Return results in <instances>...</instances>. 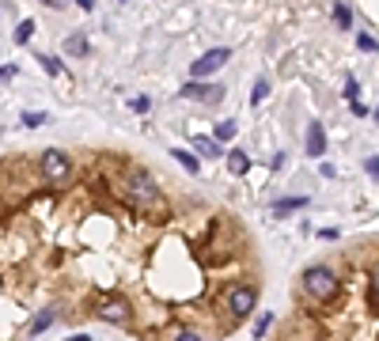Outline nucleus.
<instances>
[{
    "instance_id": "f03ea898",
    "label": "nucleus",
    "mask_w": 379,
    "mask_h": 341,
    "mask_svg": "<svg viewBox=\"0 0 379 341\" xmlns=\"http://www.w3.org/2000/svg\"><path fill=\"white\" fill-rule=\"evenodd\" d=\"M303 288H308V296L311 300H319V303H330L338 296V277L326 270V265H311V270H303Z\"/></svg>"
},
{
    "instance_id": "aec40b11",
    "label": "nucleus",
    "mask_w": 379,
    "mask_h": 341,
    "mask_svg": "<svg viewBox=\"0 0 379 341\" xmlns=\"http://www.w3.org/2000/svg\"><path fill=\"white\" fill-rule=\"evenodd\" d=\"M357 46H360L364 53H375V50H379V42L372 39V34H360V39H357Z\"/></svg>"
},
{
    "instance_id": "cd10ccee",
    "label": "nucleus",
    "mask_w": 379,
    "mask_h": 341,
    "mask_svg": "<svg viewBox=\"0 0 379 341\" xmlns=\"http://www.w3.org/2000/svg\"><path fill=\"white\" fill-rule=\"evenodd\" d=\"M174 341H201V337H198V334H193V330H182V334H179V337H174Z\"/></svg>"
},
{
    "instance_id": "412c9836",
    "label": "nucleus",
    "mask_w": 379,
    "mask_h": 341,
    "mask_svg": "<svg viewBox=\"0 0 379 341\" xmlns=\"http://www.w3.org/2000/svg\"><path fill=\"white\" fill-rule=\"evenodd\" d=\"M23 125L27 129H39V125H46V114H39V110H34V114H23Z\"/></svg>"
},
{
    "instance_id": "6e6552de",
    "label": "nucleus",
    "mask_w": 379,
    "mask_h": 341,
    "mask_svg": "<svg viewBox=\"0 0 379 341\" xmlns=\"http://www.w3.org/2000/svg\"><path fill=\"white\" fill-rule=\"evenodd\" d=\"M322 152H326V133H322V125L315 122L308 129V155H311V160H319Z\"/></svg>"
},
{
    "instance_id": "423d86ee",
    "label": "nucleus",
    "mask_w": 379,
    "mask_h": 341,
    "mask_svg": "<svg viewBox=\"0 0 379 341\" xmlns=\"http://www.w3.org/2000/svg\"><path fill=\"white\" fill-rule=\"evenodd\" d=\"M220 95H224L220 84H201V80H193V84L182 88V99H201V103H216Z\"/></svg>"
},
{
    "instance_id": "f257e3e1",
    "label": "nucleus",
    "mask_w": 379,
    "mask_h": 341,
    "mask_svg": "<svg viewBox=\"0 0 379 341\" xmlns=\"http://www.w3.org/2000/svg\"><path fill=\"white\" fill-rule=\"evenodd\" d=\"M125 197L137 213H163V197H160V186L152 182L148 171H133L129 174V186H125Z\"/></svg>"
},
{
    "instance_id": "bb28decb",
    "label": "nucleus",
    "mask_w": 379,
    "mask_h": 341,
    "mask_svg": "<svg viewBox=\"0 0 379 341\" xmlns=\"http://www.w3.org/2000/svg\"><path fill=\"white\" fill-rule=\"evenodd\" d=\"M364 171L372 174V179H379V160H368V163H364Z\"/></svg>"
},
{
    "instance_id": "0eeeda50",
    "label": "nucleus",
    "mask_w": 379,
    "mask_h": 341,
    "mask_svg": "<svg viewBox=\"0 0 379 341\" xmlns=\"http://www.w3.org/2000/svg\"><path fill=\"white\" fill-rule=\"evenodd\" d=\"M99 319H106V322H129V303L125 300H110V303H103V311H99Z\"/></svg>"
},
{
    "instance_id": "f3484780",
    "label": "nucleus",
    "mask_w": 379,
    "mask_h": 341,
    "mask_svg": "<svg viewBox=\"0 0 379 341\" xmlns=\"http://www.w3.org/2000/svg\"><path fill=\"white\" fill-rule=\"evenodd\" d=\"M39 61H42V69H46V72H50V76H61V72H64V64H61L57 57H46V53H42V57H39Z\"/></svg>"
},
{
    "instance_id": "2eb2a0df",
    "label": "nucleus",
    "mask_w": 379,
    "mask_h": 341,
    "mask_svg": "<svg viewBox=\"0 0 379 341\" xmlns=\"http://www.w3.org/2000/svg\"><path fill=\"white\" fill-rule=\"evenodd\" d=\"M334 23L341 27V31H345V27L353 23V12H349V4H338V8H334Z\"/></svg>"
},
{
    "instance_id": "ddd939ff",
    "label": "nucleus",
    "mask_w": 379,
    "mask_h": 341,
    "mask_svg": "<svg viewBox=\"0 0 379 341\" xmlns=\"http://www.w3.org/2000/svg\"><path fill=\"white\" fill-rule=\"evenodd\" d=\"M212 137H216V141H232V137H235V122H232V118H228V122H216V125H212Z\"/></svg>"
},
{
    "instance_id": "20e7f679",
    "label": "nucleus",
    "mask_w": 379,
    "mask_h": 341,
    "mask_svg": "<svg viewBox=\"0 0 379 341\" xmlns=\"http://www.w3.org/2000/svg\"><path fill=\"white\" fill-rule=\"evenodd\" d=\"M228 57H232V50H228V46H216V50L201 53V57L190 64V76H193V80H205V76H212V72H220V69H224Z\"/></svg>"
},
{
    "instance_id": "9d476101",
    "label": "nucleus",
    "mask_w": 379,
    "mask_h": 341,
    "mask_svg": "<svg viewBox=\"0 0 379 341\" xmlns=\"http://www.w3.org/2000/svg\"><path fill=\"white\" fill-rule=\"evenodd\" d=\"M228 171H232V174H247V171H251L247 152H228Z\"/></svg>"
},
{
    "instance_id": "6ab92c4d",
    "label": "nucleus",
    "mask_w": 379,
    "mask_h": 341,
    "mask_svg": "<svg viewBox=\"0 0 379 341\" xmlns=\"http://www.w3.org/2000/svg\"><path fill=\"white\" fill-rule=\"evenodd\" d=\"M31 34H34V23H31V20H23L20 27H15V42H27Z\"/></svg>"
},
{
    "instance_id": "b1692460",
    "label": "nucleus",
    "mask_w": 379,
    "mask_h": 341,
    "mask_svg": "<svg viewBox=\"0 0 379 341\" xmlns=\"http://www.w3.org/2000/svg\"><path fill=\"white\" fill-rule=\"evenodd\" d=\"M357 95H360V88H357V80L349 76L345 80V99H349V103H357Z\"/></svg>"
},
{
    "instance_id": "5701e85b",
    "label": "nucleus",
    "mask_w": 379,
    "mask_h": 341,
    "mask_svg": "<svg viewBox=\"0 0 379 341\" xmlns=\"http://www.w3.org/2000/svg\"><path fill=\"white\" fill-rule=\"evenodd\" d=\"M368 300H372V307H379V265L372 270V296Z\"/></svg>"
},
{
    "instance_id": "a878e982",
    "label": "nucleus",
    "mask_w": 379,
    "mask_h": 341,
    "mask_svg": "<svg viewBox=\"0 0 379 341\" xmlns=\"http://www.w3.org/2000/svg\"><path fill=\"white\" fill-rule=\"evenodd\" d=\"M270 322H273L270 315H266V319H258V326H254V337H262V334H266V330H270Z\"/></svg>"
},
{
    "instance_id": "c756f323",
    "label": "nucleus",
    "mask_w": 379,
    "mask_h": 341,
    "mask_svg": "<svg viewBox=\"0 0 379 341\" xmlns=\"http://www.w3.org/2000/svg\"><path fill=\"white\" fill-rule=\"evenodd\" d=\"M42 4H61V0H42Z\"/></svg>"
},
{
    "instance_id": "4468645a",
    "label": "nucleus",
    "mask_w": 379,
    "mask_h": 341,
    "mask_svg": "<svg viewBox=\"0 0 379 341\" xmlns=\"http://www.w3.org/2000/svg\"><path fill=\"white\" fill-rule=\"evenodd\" d=\"M303 205H308V197H292V201H277V205H273V213H277V216H284V213H292V209H303Z\"/></svg>"
},
{
    "instance_id": "4be33fe9",
    "label": "nucleus",
    "mask_w": 379,
    "mask_h": 341,
    "mask_svg": "<svg viewBox=\"0 0 379 341\" xmlns=\"http://www.w3.org/2000/svg\"><path fill=\"white\" fill-rule=\"evenodd\" d=\"M193 144H198V152H205V155H212V152H216V144H212V141H205V137H198V133H193Z\"/></svg>"
},
{
    "instance_id": "393cba45",
    "label": "nucleus",
    "mask_w": 379,
    "mask_h": 341,
    "mask_svg": "<svg viewBox=\"0 0 379 341\" xmlns=\"http://www.w3.org/2000/svg\"><path fill=\"white\" fill-rule=\"evenodd\" d=\"M15 72H20V69H15V64H0V84H8V80H12Z\"/></svg>"
},
{
    "instance_id": "a211bd4d",
    "label": "nucleus",
    "mask_w": 379,
    "mask_h": 341,
    "mask_svg": "<svg viewBox=\"0 0 379 341\" xmlns=\"http://www.w3.org/2000/svg\"><path fill=\"white\" fill-rule=\"evenodd\" d=\"M266 95H270V84H266V80H258V84H254V91H251V103L258 106V103H262Z\"/></svg>"
},
{
    "instance_id": "c85d7f7f",
    "label": "nucleus",
    "mask_w": 379,
    "mask_h": 341,
    "mask_svg": "<svg viewBox=\"0 0 379 341\" xmlns=\"http://www.w3.org/2000/svg\"><path fill=\"white\" fill-rule=\"evenodd\" d=\"M76 4H80V8H91V4H95V0H76Z\"/></svg>"
},
{
    "instance_id": "7ed1b4c3",
    "label": "nucleus",
    "mask_w": 379,
    "mask_h": 341,
    "mask_svg": "<svg viewBox=\"0 0 379 341\" xmlns=\"http://www.w3.org/2000/svg\"><path fill=\"white\" fill-rule=\"evenodd\" d=\"M39 167H42V179L46 182H61V179H69L72 160H69V152H61V148H46L42 160H39Z\"/></svg>"
},
{
    "instance_id": "dca6fc26",
    "label": "nucleus",
    "mask_w": 379,
    "mask_h": 341,
    "mask_svg": "<svg viewBox=\"0 0 379 341\" xmlns=\"http://www.w3.org/2000/svg\"><path fill=\"white\" fill-rule=\"evenodd\" d=\"M129 110H133V114H148V110H152V99H148V95L129 99Z\"/></svg>"
},
{
    "instance_id": "39448f33",
    "label": "nucleus",
    "mask_w": 379,
    "mask_h": 341,
    "mask_svg": "<svg viewBox=\"0 0 379 341\" xmlns=\"http://www.w3.org/2000/svg\"><path fill=\"white\" fill-rule=\"evenodd\" d=\"M254 303H258V292L251 288V284H235L232 292H228V307H232V315H251L254 311Z\"/></svg>"
},
{
    "instance_id": "9b49d317",
    "label": "nucleus",
    "mask_w": 379,
    "mask_h": 341,
    "mask_svg": "<svg viewBox=\"0 0 379 341\" xmlns=\"http://www.w3.org/2000/svg\"><path fill=\"white\" fill-rule=\"evenodd\" d=\"M53 319H57L53 311H39V315H34V322H31V334H34V337H39V334H46V330L53 326Z\"/></svg>"
},
{
    "instance_id": "f8f14e48",
    "label": "nucleus",
    "mask_w": 379,
    "mask_h": 341,
    "mask_svg": "<svg viewBox=\"0 0 379 341\" xmlns=\"http://www.w3.org/2000/svg\"><path fill=\"white\" fill-rule=\"evenodd\" d=\"M171 155H174V160H179V163H182V167H186L190 174H198V171H201V163H198V155H190V152H182V148H174Z\"/></svg>"
},
{
    "instance_id": "1a4fd4ad",
    "label": "nucleus",
    "mask_w": 379,
    "mask_h": 341,
    "mask_svg": "<svg viewBox=\"0 0 379 341\" xmlns=\"http://www.w3.org/2000/svg\"><path fill=\"white\" fill-rule=\"evenodd\" d=\"M64 53H69V57H88V39L84 34H69V39H64Z\"/></svg>"
}]
</instances>
